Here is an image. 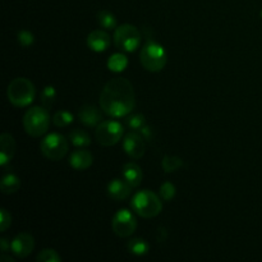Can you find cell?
I'll list each match as a JSON object with an SVG mask.
<instances>
[{"label":"cell","instance_id":"8992f818","mask_svg":"<svg viewBox=\"0 0 262 262\" xmlns=\"http://www.w3.org/2000/svg\"><path fill=\"white\" fill-rule=\"evenodd\" d=\"M40 150L46 159L58 161L68 154L69 143L64 136L59 133H50L41 141Z\"/></svg>","mask_w":262,"mask_h":262},{"label":"cell","instance_id":"5bb4252c","mask_svg":"<svg viewBox=\"0 0 262 262\" xmlns=\"http://www.w3.org/2000/svg\"><path fill=\"white\" fill-rule=\"evenodd\" d=\"M132 193V187L124 179H113L107 186V194L115 201L127 200Z\"/></svg>","mask_w":262,"mask_h":262},{"label":"cell","instance_id":"4316f807","mask_svg":"<svg viewBox=\"0 0 262 262\" xmlns=\"http://www.w3.org/2000/svg\"><path fill=\"white\" fill-rule=\"evenodd\" d=\"M37 262H59L60 261V256L58 255L55 250L51 248H46V250L41 251L36 257Z\"/></svg>","mask_w":262,"mask_h":262},{"label":"cell","instance_id":"f1b7e54d","mask_svg":"<svg viewBox=\"0 0 262 262\" xmlns=\"http://www.w3.org/2000/svg\"><path fill=\"white\" fill-rule=\"evenodd\" d=\"M17 40L20 46L28 48V46L33 45V42H35V36H33V33H31L30 31L20 30L19 32L17 33Z\"/></svg>","mask_w":262,"mask_h":262},{"label":"cell","instance_id":"603a6c76","mask_svg":"<svg viewBox=\"0 0 262 262\" xmlns=\"http://www.w3.org/2000/svg\"><path fill=\"white\" fill-rule=\"evenodd\" d=\"M73 120H74L73 114L67 112V110H59V112H56L53 117V123L58 128L68 127L69 124L73 123Z\"/></svg>","mask_w":262,"mask_h":262},{"label":"cell","instance_id":"484cf974","mask_svg":"<svg viewBox=\"0 0 262 262\" xmlns=\"http://www.w3.org/2000/svg\"><path fill=\"white\" fill-rule=\"evenodd\" d=\"M56 100V91L53 86H46L45 89L41 92V102H42V106L46 109H51V106L54 105Z\"/></svg>","mask_w":262,"mask_h":262},{"label":"cell","instance_id":"ba28073f","mask_svg":"<svg viewBox=\"0 0 262 262\" xmlns=\"http://www.w3.org/2000/svg\"><path fill=\"white\" fill-rule=\"evenodd\" d=\"M141 33L135 26L125 25L119 26L115 28L114 33V43L118 49L123 51L132 53L140 46L141 43Z\"/></svg>","mask_w":262,"mask_h":262},{"label":"cell","instance_id":"52a82bcc","mask_svg":"<svg viewBox=\"0 0 262 262\" xmlns=\"http://www.w3.org/2000/svg\"><path fill=\"white\" fill-rule=\"evenodd\" d=\"M123 133H124V128L117 120H102L96 128L95 132V137L99 145L105 146V147H110L114 146L122 140Z\"/></svg>","mask_w":262,"mask_h":262},{"label":"cell","instance_id":"277c9868","mask_svg":"<svg viewBox=\"0 0 262 262\" xmlns=\"http://www.w3.org/2000/svg\"><path fill=\"white\" fill-rule=\"evenodd\" d=\"M50 125V115L46 107L33 106L26 112L23 117V127L31 137H41L45 135Z\"/></svg>","mask_w":262,"mask_h":262},{"label":"cell","instance_id":"4dcf8cb0","mask_svg":"<svg viewBox=\"0 0 262 262\" xmlns=\"http://www.w3.org/2000/svg\"><path fill=\"white\" fill-rule=\"evenodd\" d=\"M0 245H2L3 252H7L8 248H9V250H10V243H8V241L5 239V238H3L2 242H0Z\"/></svg>","mask_w":262,"mask_h":262},{"label":"cell","instance_id":"6da1fadb","mask_svg":"<svg viewBox=\"0 0 262 262\" xmlns=\"http://www.w3.org/2000/svg\"><path fill=\"white\" fill-rule=\"evenodd\" d=\"M135 90L130 82L123 77L110 79L100 95V107L109 117H127L135 109Z\"/></svg>","mask_w":262,"mask_h":262},{"label":"cell","instance_id":"7a4b0ae2","mask_svg":"<svg viewBox=\"0 0 262 262\" xmlns=\"http://www.w3.org/2000/svg\"><path fill=\"white\" fill-rule=\"evenodd\" d=\"M130 205H132L133 211L140 215L141 217H145V219L158 216L163 209L161 197H159L150 189H143V191L137 192L133 196Z\"/></svg>","mask_w":262,"mask_h":262},{"label":"cell","instance_id":"9c48e42d","mask_svg":"<svg viewBox=\"0 0 262 262\" xmlns=\"http://www.w3.org/2000/svg\"><path fill=\"white\" fill-rule=\"evenodd\" d=\"M113 232L120 238H127L136 232L137 220L135 215L127 209H122L114 215L112 222Z\"/></svg>","mask_w":262,"mask_h":262},{"label":"cell","instance_id":"ffe728a7","mask_svg":"<svg viewBox=\"0 0 262 262\" xmlns=\"http://www.w3.org/2000/svg\"><path fill=\"white\" fill-rule=\"evenodd\" d=\"M128 66V59L124 54H113L112 56L107 60V68L112 72H115V73H119V72H123Z\"/></svg>","mask_w":262,"mask_h":262},{"label":"cell","instance_id":"30bf717a","mask_svg":"<svg viewBox=\"0 0 262 262\" xmlns=\"http://www.w3.org/2000/svg\"><path fill=\"white\" fill-rule=\"evenodd\" d=\"M145 140L146 138L140 132L132 130L128 135H125L124 140H123V150L129 158L136 159V160L141 159L146 150Z\"/></svg>","mask_w":262,"mask_h":262},{"label":"cell","instance_id":"1f68e13d","mask_svg":"<svg viewBox=\"0 0 262 262\" xmlns=\"http://www.w3.org/2000/svg\"><path fill=\"white\" fill-rule=\"evenodd\" d=\"M260 15H261V18H262V9H261V13H260Z\"/></svg>","mask_w":262,"mask_h":262},{"label":"cell","instance_id":"ac0fdd59","mask_svg":"<svg viewBox=\"0 0 262 262\" xmlns=\"http://www.w3.org/2000/svg\"><path fill=\"white\" fill-rule=\"evenodd\" d=\"M0 188H2V192L4 194L15 193L20 188L19 178L15 174H7V176L3 177Z\"/></svg>","mask_w":262,"mask_h":262},{"label":"cell","instance_id":"5b68a950","mask_svg":"<svg viewBox=\"0 0 262 262\" xmlns=\"http://www.w3.org/2000/svg\"><path fill=\"white\" fill-rule=\"evenodd\" d=\"M141 64L148 72H160L166 66V51L160 43L148 40L140 54Z\"/></svg>","mask_w":262,"mask_h":262},{"label":"cell","instance_id":"d4e9b609","mask_svg":"<svg viewBox=\"0 0 262 262\" xmlns=\"http://www.w3.org/2000/svg\"><path fill=\"white\" fill-rule=\"evenodd\" d=\"M125 124H127V127L129 128V129L136 130V132H141V129H142L147 123H146V119L143 115L132 114L129 115V117H127V119H125Z\"/></svg>","mask_w":262,"mask_h":262},{"label":"cell","instance_id":"7c38bea8","mask_svg":"<svg viewBox=\"0 0 262 262\" xmlns=\"http://www.w3.org/2000/svg\"><path fill=\"white\" fill-rule=\"evenodd\" d=\"M110 43H112V38H110L109 33L102 30H95L87 36V46L96 53H102V51L107 50Z\"/></svg>","mask_w":262,"mask_h":262},{"label":"cell","instance_id":"7402d4cb","mask_svg":"<svg viewBox=\"0 0 262 262\" xmlns=\"http://www.w3.org/2000/svg\"><path fill=\"white\" fill-rule=\"evenodd\" d=\"M97 22L105 30H115L117 28V18L109 10H100L97 13Z\"/></svg>","mask_w":262,"mask_h":262},{"label":"cell","instance_id":"d6986e66","mask_svg":"<svg viewBox=\"0 0 262 262\" xmlns=\"http://www.w3.org/2000/svg\"><path fill=\"white\" fill-rule=\"evenodd\" d=\"M69 141L72 142V145L76 146V147H87V146L91 145V137H90L89 133L83 129H73L69 133Z\"/></svg>","mask_w":262,"mask_h":262},{"label":"cell","instance_id":"8fae6325","mask_svg":"<svg viewBox=\"0 0 262 262\" xmlns=\"http://www.w3.org/2000/svg\"><path fill=\"white\" fill-rule=\"evenodd\" d=\"M35 248V239L30 233H19L10 242V251L18 258H26Z\"/></svg>","mask_w":262,"mask_h":262},{"label":"cell","instance_id":"3957f363","mask_svg":"<svg viewBox=\"0 0 262 262\" xmlns=\"http://www.w3.org/2000/svg\"><path fill=\"white\" fill-rule=\"evenodd\" d=\"M7 96L14 106L26 107L35 100L36 89L30 79L15 78L8 86Z\"/></svg>","mask_w":262,"mask_h":262},{"label":"cell","instance_id":"f546056e","mask_svg":"<svg viewBox=\"0 0 262 262\" xmlns=\"http://www.w3.org/2000/svg\"><path fill=\"white\" fill-rule=\"evenodd\" d=\"M0 215H2L0 229H2V232H5V230H7L8 228L10 227V224H12V216H10L9 212H8L5 209H2V212H0Z\"/></svg>","mask_w":262,"mask_h":262},{"label":"cell","instance_id":"e0dca14e","mask_svg":"<svg viewBox=\"0 0 262 262\" xmlns=\"http://www.w3.org/2000/svg\"><path fill=\"white\" fill-rule=\"evenodd\" d=\"M123 179L129 184L132 188H137L141 184L143 178L142 170H141L140 166L135 163H127L124 166H123L122 170Z\"/></svg>","mask_w":262,"mask_h":262},{"label":"cell","instance_id":"2e32d148","mask_svg":"<svg viewBox=\"0 0 262 262\" xmlns=\"http://www.w3.org/2000/svg\"><path fill=\"white\" fill-rule=\"evenodd\" d=\"M94 164V156L87 150H74L69 156V165L76 170H86Z\"/></svg>","mask_w":262,"mask_h":262},{"label":"cell","instance_id":"cb8c5ba5","mask_svg":"<svg viewBox=\"0 0 262 262\" xmlns=\"http://www.w3.org/2000/svg\"><path fill=\"white\" fill-rule=\"evenodd\" d=\"M182 165H183V161L178 156L165 155L163 161H161V166H163L164 171H166V173H173V171L178 170Z\"/></svg>","mask_w":262,"mask_h":262},{"label":"cell","instance_id":"4fadbf2b","mask_svg":"<svg viewBox=\"0 0 262 262\" xmlns=\"http://www.w3.org/2000/svg\"><path fill=\"white\" fill-rule=\"evenodd\" d=\"M78 119L86 127H96L102 122V112L95 105H84L79 110Z\"/></svg>","mask_w":262,"mask_h":262},{"label":"cell","instance_id":"44dd1931","mask_svg":"<svg viewBox=\"0 0 262 262\" xmlns=\"http://www.w3.org/2000/svg\"><path fill=\"white\" fill-rule=\"evenodd\" d=\"M128 251H129L132 255L136 256H145L147 255L148 251H150V246L146 242L145 239H141V238H133L128 242L127 245Z\"/></svg>","mask_w":262,"mask_h":262},{"label":"cell","instance_id":"83f0119b","mask_svg":"<svg viewBox=\"0 0 262 262\" xmlns=\"http://www.w3.org/2000/svg\"><path fill=\"white\" fill-rule=\"evenodd\" d=\"M160 197L164 201H171L173 197L176 196V187L174 184H171L170 182H165L160 186Z\"/></svg>","mask_w":262,"mask_h":262},{"label":"cell","instance_id":"9a60e30c","mask_svg":"<svg viewBox=\"0 0 262 262\" xmlns=\"http://www.w3.org/2000/svg\"><path fill=\"white\" fill-rule=\"evenodd\" d=\"M15 152V141L9 133L0 136V165L5 166L13 159Z\"/></svg>","mask_w":262,"mask_h":262}]
</instances>
